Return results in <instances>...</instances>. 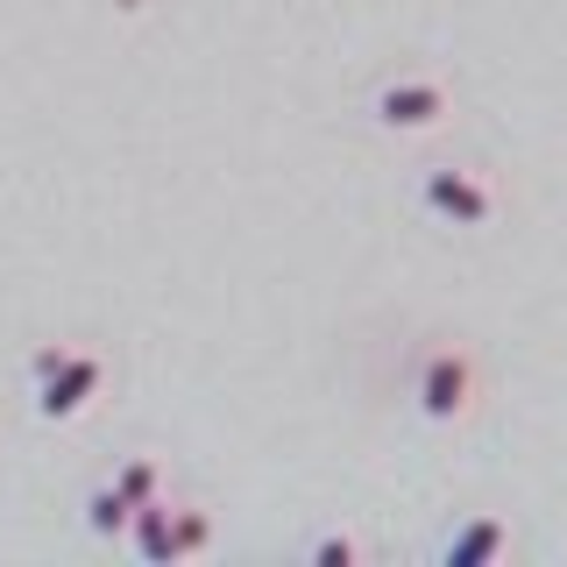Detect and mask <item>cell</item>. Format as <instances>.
<instances>
[{"label": "cell", "mask_w": 567, "mask_h": 567, "mask_svg": "<svg viewBox=\"0 0 567 567\" xmlns=\"http://www.w3.org/2000/svg\"><path fill=\"white\" fill-rule=\"evenodd\" d=\"M64 354H71V341H50V348H35V354H29V383H43L50 369L64 362Z\"/></svg>", "instance_id": "8fae6325"}, {"label": "cell", "mask_w": 567, "mask_h": 567, "mask_svg": "<svg viewBox=\"0 0 567 567\" xmlns=\"http://www.w3.org/2000/svg\"><path fill=\"white\" fill-rule=\"evenodd\" d=\"M114 489L128 496V504L164 496V461H156V454H128V461H121V475H114Z\"/></svg>", "instance_id": "ba28073f"}, {"label": "cell", "mask_w": 567, "mask_h": 567, "mask_svg": "<svg viewBox=\"0 0 567 567\" xmlns=\"http://www.w3.org/2000/svg\"><path fill=\"white\" fill-rule=\"evenodd\" d=\"M419 206L433 213V220H447V227H489V213H496V185L483 171H461V164H433L419 177Z\"/></svg>", "instance_id": "7a4b0ae2"}, {"label": "cell", "mask_w": 567, "mask_h": 567, "mask_svg": "<svg viewBox=\"0 0 567 567\" xmlns=\"http://www.w3.org/2000/svg\"><path fill=\"white\" fill-rule=\"evenodd\" d=\"M171 511L164 496H150V504H135V525H128V546L142 560H177V546H171Z\"/></svg>", "instance_id": "8992f818"}, {"label": "cell", "mask_w": 567, "mask_h": 567, "mask_svg": "<svg viewBox=\"0 0 567 567\" xmlns=\"http://www.w3.org/2000/svg\"><path fill=\"white\" fill-rule=\"evenodd\" d=\"M114 8H142V0H114Z\"/></svg>", "instance_id": "7c38bea8"}, {"label": "cell", "mask_w": 567, "mask_h": 567, "mask_svg": "<svg viewBox=\"0 0 567 567\" xmlns=\"http://www.w3.org/2000/svg\"><path fill=\"white\" fill-rule=\"evenodd\" d=\"M369 114H377V128L390 135H433L440 121L454 114V93L440 79H390L377 100H369Z\"/></svg>", "instance_id": "277c9868"}, {"label": "cell", "mask_w": 567, "mask_h": 567, "mask_svg": "<svg viewBox=\"0 0 567 567\" xmlns=\"http://www.w3.org/2000/svg\"><path fill=\"white\" fill-rule=\"evenodd\" d=\"M447 567H489V560H504L511 554V525L504 518H489V511H475V518H461L447 532Z\"/></svg>", "instance_id": "5b68a950"}, {"label": "cell", "mask_w": 567, "mask_h": 567, "mask_svg": "<svg viewBox=\"0 0 567 567\" xmlns=\"http://www.w3.org/2000/svg\"><path fill=\"white\" fill-rule=\"evenodd\" d=\"M412 398H419V419L425 425H461L483 404V362H475L461 341H433L419 348V369H412Z\"/></svg>", "instance_id": "6da1fadb"}, {"label": "cell", "mask_w": 567, "mask_h": 567, "mask_svg": "<svg viewBox=\"0 0 567 567\" xmlns=\"http://www.w3.org/2000/svg\"><path fill=\"white\" fill-rule=\"evenodd\" d=\"M171 546H177V560H192V554H206L213 546V518L199 504H177L171 511Z\"/></svg>", "instance_id": "9c48e42d"}, {"label": "cell", "mask_w": 567, "mask_h": 567, "mask_svg": "<svg viewBox=\"0 0 567 567\" xmlns=\"http://www.w3.org/2000/svg\"><path fill=\"white\" fill-rule=\"evenodd\" d=\"M85 525H93L100 539H128V525H135V504H128V496H121L114 483H106V489H93V496H85Z\"/></svg>", "instance_id": "52a82bcc"}, {"label": "cell", "mask_w": 567, "mask_h": 567, "mask_svg": "<svg viewBox=\"0 0 567 567\" xmlns=\"http://www.w3.org/2000/svg\"><path fill=\"white\" fill-rule=\"evenodd\" d=\"M100 390H106V354L71 348L64 362L35 383V412H43L50 425H71L79 412H93V404H100Z\"/></svg>", "instance_id": "3957f363"}, {"label": "cell", "mask_w": 567, "mask_h": 567, "mask_svg": "<svg viewBox=\"0 0 567 567\" xmlns=\"http://www.w3.org/2000/svg\"><path fill=\"white\" fill-rule=\"evenodd\" d=\"M312 560H319V567H341V560H362V539H354V532H333V539H319V546H312Z\"/></svg>", "instance_id": "30bf717a"}]
</instances>
